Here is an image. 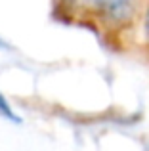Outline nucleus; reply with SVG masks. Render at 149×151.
<instances>
[{"label":"nucleus","instance_id":"1","mask_svg":"<svg viewBox=\"0 0 149 151\" xmlns=\"http://www.w3.org/2000/svg\"><path fill=\"white\" fill-rule=\"evenodd\" d=\"M69 6L94 15L111 27H124L134 19L138 0H67Z\"/></svg>","mask_w":149,"mask_h":151},{"label":"nucleus","instance_id":"2","mask_svg":"<svg viewBox=\"0 0 149 151\" xmlns=\"http://www.w3.org/2000/svg\"><path fill=\"white\" fill-rule=\"evenodd\" d=\"M0 115L2 117H6V119H10V121H14V122H19V117L14 113V109H11V105L6 101V98L0 94Z\"/></svg>","mask_w":149,"mask_h":151},{"label":"nucleus","instance_id":"3","mask_svg":"<svg viewBox=\"0 0 149 151\" xmlns=\"http://www.w3.org/2000/svg\"><path fill=\"white\" fill-rule=\"evenodd\" d=\"M143 35H145V38L149 42V6L145 10V15H143Z\"/></svg>","mask_w":149,"mask_h":151},{"label":"nucleus","instance_id":"4","mask_svg":"<svg viewBox=\"0 0 149 151\" xmlns=\"http://www.w3.org/2000/svg\"><path fill=\"white\" fill-rule=\"evenodd\" d=\"M0 48H6V44H4V40L0 38Z\"/></svg>","mask_w":149,"mask_h":151}]
</instances>
